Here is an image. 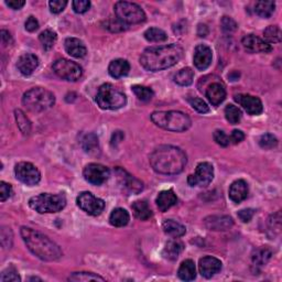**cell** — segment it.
<instances>
[{
	"label": "cell",
	"instance_id": "cell-1",
	"mask_svg": "<svg viewBox=\"0 0 282 282\" xmlns=\"http://www.w3.org/2000/svg\"><path fill=\"white\" fill-rule=\"evenodd\" d=\"M183 49L177 43L146 49L140 56V64L147 71L159 72L176 65L182 59Z\"/></svg>",
	"mask_w": 282,
	"mask_h": 282
},
{
	"label": "cell",
	"instance_id": "cell-2",
	"mask_svg": "<svg viewBox=\"0 0 282 282\" xmlns=\"http://www.w3.org/2000/svg\"><path fill=\"white\" fill-rule=\"evenodd\" d=\"M188 158L185 152L178 147L163 145L159 146L150 156L152 169L160 174L174 176L183 171L187 166Z\"/></svg>",
	"mask_w": 282,
	"mask_h": 282
},
{
	"label": "cell",
	"instance_id": "cell-3",
	"mask_svg": "<svg viewBox=\"0 0 282 282\" xmlns=\"http://www.w3.org/2000/svg\"><path fill=\"white\" fill-rule=\"evenodd\" d=\"M20 234L33 255L44 261H55L62 257L61 248L47 235L30 227H21Z\"/></svg>",
	"mask_w": 282,
	"mask_h": 282
},
{
	"label": "cell",
	"instance_id": "cell-4",
	"mask_svg": "<svg viewBox=\"0 0 282 282\" xmlns=\"http://www.w3.org/2000/svg\"><path fill=\"white\" fill-rule=\"evenodd\" d=\"M151 120L158 127L174 132H182L188 130L192 123L190 117L187 114L178 110L155 111L151 115Z\"/></svg>",
	"mask_w": 282,
	"mask_h": 282
},
{
	"label": "cell",
	"instance_id": "cell-5",
	"mask_svg": "<svg viewBox=\"0 0 282 282\" xmlns=\"http://www.w3.org/2000/svg\"><path fill=\"white\" fill-rule=\"evenodd\" d=\"M22 103L28 110L32 112H41L54 105L55 96L47 88L33 87L25 93L24 97H22Z\"/></svg>",
	"mask_w": 282,
	"mask_h": 282
},
{
	"label": "cell",
	"instance_id": "cell-6",
	"mask_svg": "<svg viewBox=\"0 0 282 282\" xmlns=\"http://www.w3.org/2000/svg\"><path fill=\"white\" fill-rule=\"evenodd\" d=\"M96 103L101 109L116 110L123 107L127 103V97L120 89L112 84L106 83L101 85L96 95Z\"/></svg>",
	"mask_w": 282,
	"mask_h": 282
},
{
	"label": "cell",
	"instance_id": "cell-7",
	"mask_svg": "<svg viewBox=\"0 0 282 282\" xmlns=\"http://www.w3.org/2000/svg\"><path fill=\"white\" fill-rule=\"evenodd\" d=\"M29 205L33 211L40 214L58 213L66 205V197L63 194L41 193L29 200Z\"/></svg>",
	"mask_w": 282,
	"mask_h": 282
},
{
	"label": "cell",
	"instance_id": "cell-8",
	"mask_svg": "<svg viewBox=\"0 0 282 282\" xmlns=\"http://www.w3.org/2000/svg\"><path fill=\"white\" fill-rule=\"evenodd\" d=\"M117 18L125 25L141 24L146 20V14L139 5L129 2H118L115 4Z\"/></svg>",
	"mask_w": 282,
	"mask_h": 282
},
{
	"label": "cell",
	"instance_id": "cell-9",
	"mask_svg": "<svg viewBox=\"0 0 282 282\" xmlns=\"http://www.w3.org/2000/svg\"><path fill=\"white\" fill-rule=\"evenodd\" d=\"M53 71L62 80L69 82L78 81L83 74V70L80 65L66 59L56 60L53 63Z\"/></svg>",
	"mask_w": 282,
	"mask_h": 282
},
{
	"label": "cell",
	"instance_id": "cell-10",
	"mask_svg": "<svg viewBox=\"0 0 282 282\" xmlns=\"http://www.w3.org/2000/svg\"><path fill=\"white\" fill-rule=\"evenodd\" d=\"M77 205L82 211L87 213L88 215L97 216L100 215L105 208V202L93 195L91 192H82L77 196Z\"/></svg>",
	"mask_w": 282,
	"mask_h": 282
},
{
	"label": "cell",
	"instance_id": "cell-11",
	"mask_svg": "<svg viewBox=\"0 0 282 282\" xmlns=\"http://www.w3.org/2000/svg\"><path fill=\"white\" fill-rule=\"evenodd\" d=\"M16 178L26 185L33 187L41 180V173L36 166L30 162H19L15 168Z\"/></svg>",
	"mask_w": 282,
	"mask_h": 282
},
{
	"label": "cell",
	"instance_id": "cell-12",
	"mask_svg": "<svg viewBox=\"0 0 282 282\" xmlns=\"http://www.w3.org/2000/svg\"><path fill=\"white\" fill-rule=\"evenodd\" d=\"M214 179V168L210 162H201L196 167L194 174L188 178L191 187H207Z\"/></svg>",
	"mask_w": 282,
	"mask_h": 282
},
{
	"label": "cell",
	"instance_id": "cell-13",
	"mask_svg": "<svg viewBox=\"0 0 282 282\" xmlns=\"http://www.w3.org/2000/svg\"><path fill=\"white\" fill-rule=\"evenodd\" d=\"M84 179L93 185H100L110 177L109 169L99 163H89L84 169Z\"/></svg>",
	"mask_w": 282,
	"mask_h": 282
},
{
	"label": "cell",
	"instance_id": "cell-14",
	"mask_svg": "<svg viewBox=\"0 0 282 282\" xmlns=\"http://www.w3.org/2000/svg\"><path fill=\"white\" fill-rule=\"evenodd\" d=\"M234 99L249 115L257 116V115H260L263 111V106L261 100L256 97V96H252L249 94H238V95H235Z\"/></svg>",
	"mask_w": 282,
	"mask_h": 282
},
{
	"label": "cell",
	"instance_id": "cell-15",
	"mask_svg": "<svg viewBox=\"0 0 282 282\" xmlns=\"http://www.w3.org/2000/svg\"><path fill=\"white\" fill-rule=\"evenodd\" d=\"M242 47L249 53H269L272 51V47L262 39L255 35H248L242 38Z\"/></svg>",
	"mask_w": 282,
	"mask_h": 282
},
{
	"label": "cell",
	"instance_id": "cell-16",
	"mask_svg": "<svg viewBox=\"0 0 282 282\" xmlns=\"http://www.w3.org/2000/svg\"><path fill=\"white\" fill-rule=\"evenodd\" d=\"M116 176L118 179V182L122 188H125L128 192L133 194H138L144 190V184L138 179L132 177L127 171L122 170L120 168L116 169Z\"/></svg>",
	"mask_w": 282,
	"mask_h": 282
},
{
	"label": "cell",
	"instance_id": "cell-17",
	"mask_svg": "<svg viewBox=\"0 0 282 282\" xmlns=\"http://www.w3.org/2000/svg\"><path fill=\"white\" fill-rule=\"evenodd\" d=\"M213 59V52L210 47L205 46V44H199L194 50V56L193 62L197 70L204 71L212 63Z\"/></svg>",
	"mask_w": 282,
	"mask_h": 282
},
{
	"label": "cell",
	"instance_id": "cell-18",
	"mask_svg": "<svg viewBox=\"0 0 282 282\" xmlns=\"http://www.w3.org/2000/svg\"><path fill=\"white\" fill-rule=\"evenodd\" d=\"M204 225L207 229L215 232H225L233 227L234 221L228 215H212L204 219Z\"/></svg>",
	"mask_w": 282,
	"mask_h": 282
},
{
	"label": "cell",
	"instance_id": "cell-19",
	"mask_svg": "<svg viewBox=\"0 0 282 282\" xmlns=\"http://www.w3.org/2000/svg\"><path fill=\"white\" fill-rule=\"evenodd\" d=\"M199 269L203 277L212 278L222 270V261L212 256L203 257L200 259Z\"/></svg>",
	"mask_w": 282,
	"mask_h": 282
},
{
	"label": "cell",
	"instance_id": "cell-20",
	"mask_svg": "<svg viewBox=\"0 0 282 282\" xmlns=\"http://www.w3.org/2000/svg\"><path fill=\"white\" fill-rule=\"evenodd\" d=\"M39 66L38 56L32 53L22 54L17 62V67L22 75H31Z\"/></svg>",
	"mask_w": 282,
	"mask_h": 282
},
{
	"label": "cell",
	"instance_id": "cell-21",
	"mask_svg": "<svg viewBox=\"0 0 282 282\" xmlns=\"http://www.w3.org/2000/svg\"><path fill=\"white\" fill-rule=\"evenodd\" d=\"M64 48L67 53L76 59L84 58L87 53L85 44L77 38H67L64 42Z\"/></svg>",
	"mask_w": 282,
	"mask_h": 282
},
{
	"label": "cell",
	"instance_id": "cell-22",
	"mask_svg": "<svg viewBox=\"0 0 282 282\" xmlns=\"http://www.w3.org/2000/svg\"><path fill=\"white\" fill-rule=\"evenodd\" d=\"M229 199L234 203L245 201L248 196V184L245 180H236L229 188Z\"/></svg>",
	"mask_w": 282,
	"mask_h": 282
},
{
	"label": "cell",
	"instance_id": "cell-23",
	"mask_svg": "<svg viewBox=\"0 0 282 282\" xmlns=\"http://www.w3.org/2000/svg\"><path fill=\"white\" fill-rule=\"evenodd\" d=\"M157 206L161 212H167L168 210H170L172 206H174L178 203V197L174 193L173 190H165L161 191L159 194L157 196Z\"/></svg>",
	"mask_w": 282,
	"mask_h": 282
},
{
	"label": "cell",
	"instance_id": "cell-24",
	"mask_svg": "<svg viewBox=\"0 0 282 282\" xmlns=\"http://www.w3.org/2000/svg\"><path fill=\"white\" fill-rule=\"evenodd\" d=\"M206 97L213 106H218L226 98V91L222 84L213 83L206 89Z\"/></svg>",
	"mask_w": 282,
	"mask_h": 282
},
{
	"label": "cell",
	"instance_id": "cell-25",
	"mask_svg": "<svg viewBox=\"0 0 282 282\" xmlns=\"http://www.w3.org/2000/svg\"><path fill=\"white\" fill-rule=\"evenodd\" d=\"M129 71H130V65H129L127 60L117 59L110 62L108 66V72L111 77L120 78L122 76H126Z\"/></svg>",
	"mask_w": 282,
	"mask_h": 282
},
{
	"label": "cell",
	"instance_id": "cell-26",
	"mask_svg": "<svg viewBox=\"0 0 282 282\" xmlns=\"http://www.w3.org/2000/svg\"><path fill=\"white\" fill-rule=\"evenodd\" d=\"M184 250V245L180 240H170L166 244V247L163 248L162 256L168 260H177L181 252Z\"/></svg>",
	"mask_w": 282,
	"mask_h": 282
},
{
	"label": "cell",
	"instance_id": "cell-27",
	"mask_svg": "<svg viewBox=\"0 0 282 282\" xmlns=\"http://www.w3.org/2000/svg\"><path fill=\"white\" fill-rule=\"evenodd\" d=\"M163 232H165L168 236L173 237V238H179V237H182L187 233V228L183 226L182 224H180L176 221H172V219H167V221L163 222L162 225Z\"/></svg>",
	"mask_w": 282,
	"mask_h": 282
},
{
	"label": "cell",
	"instance_id": "cell-28",
	"mask_svg": "<svg viewBox=\"0 0 282 282\" xmlns=\"http://www.w3.org/2000/svg\"><path fill=\"white\" fill-rule=\"evenodd\" d=\"M178 275L179 278L183 281L194 280L196 277V269H195L194 261L191 260V259L184 260L178 270Z\"/></svg>",
	"mask_w": 282,
	"mask_h": 282
},
{
	"label": "cell",
	"instance_id": "cell-29",
	"mask_svg": "<svg viewBox=\"0 0 282 282\" xmlns=\"http://www.w3.org/2000/svg\"><path fill=\"white\" fill-rule=\"evenodd\" d=\"M272 257V250L270 249L268 246H261L257 248V249L253 250L251 259L252 262L256 264V266H263L266 264L270 259Z\"/></svg>",
	"mask_w": 282,
	"mask_h": 282
},
{
	"label": "cell",
	"instance_id": "cell-30",
	"mask_svg": "<svg viewBox=\"0 0 282 282\" xmlns=\"http://www.w3.org/2000/svg\"><path fill=\"white\" fill-rule=\"evenodd\" d=\"M129 219H130L129 213L126 210H123V208L118 207L111 212L109 216V223L115 227H123L129 223Z\"/></svg>",
	"mask_w": 282,
	"mask_h": 282
},
{
	"label": "cell",
	"instance_id": "cell-31",
	"mask_svg": "<svg viewBox=\"0 0 282 282\" xmlns=\"http://www.w3.org/2000/svg\"><path fill=\"white\" fill-rule=\"evenodd\" d=\"M131 210L133 212V215L136 216L140 221H147L152 216V211L146 201H136L132 203Z\"/></svg>",
	"mask_w": 282,
	"mask_h": 282
},
{
	"label": "cell",
	"instance_id": "cell-32",
	"mask_svg": "<svg viewBox=\"0 0 282 282\" xmlns=\"http://www.w3.org/2000/svg\"><path fill=\"white\" fill-rule=\"evenodd\" d=\"M82 147L86 154L97 155L99 152V143L97 136L93 132L85 134L82 139Z\"/></svg>",
	"mask_w": 282,
	"mask_h": 282
},
{
	"label": "cell",
	"instance_id": "cell-33",
	"mask_svg": "<svg viewBox=\"0 0 282 282\" xmlns=\"http://www.w3.org/2000/svg\"><path fill=\"white\" fill-rule=\"evenodd\" d=\"M194 71L191 67H184L174 75V82L180 86H189L193 83Z\"/></svg>",
	"mask_w": 282,
	"mask_h": 282
},
{
	"label": "cell",
	"instance_id": "cell-34",
	"mask_svg": "<svg viewBox=\"0 0 282 282\" xmlns=\"http://www.w3.org/2000/svg\"><path fill=\"white\" fill-rule=\"evenodd\" d=\"M274 9L275 4L273 2H258L255 5V14L261 18H270Z\"/></svg>",
	"mask_w": 282,
	"mask_h": 282
},
{
	"label": "cell",
	"instance_id": "cell-35",
	"mask_svg": "<svg viewBox=\"0 0 282 282\" xmlns=\"http://www.w3.org/2000/svg\"><path fill=\"white\" fill-rule=\"evenodd\" d=\"M39 40H40L44 50L49 51L53 48L56 40H58V36H56V33L53 30L47 29L40 33V36H39Z\"/></svg>",
	"mask_w": 282,
	"mask_h": 282
},
{
	"label": "cell",
	"instance_id": "cell-36",
	"mask_svg": "<svg viewBox=\"0 0 282 282\" xmlns=\"http://www.w3.org/2000/svg\"><path fill=\"white\" fill-rule=\"evenodd\" d=\"M144 36L146 40L149 42H163L168 40L167 33L159 28H149Z\"/></svg>",
	"mask_w": 282,
	"mask_h": 282
},
{
	"label": "cell",
	"instance_id": "cell-37",
	"mask_svg": "<svg viewBox=\"0 0 282 282\" xmlns=\"http://www.w3.org/2000/svg\"><path fill=\"white\" fill-rule=\"evenodd\" d=\"M15 116H16V120H17V123H18V127L21 130V132L24 134L30 133L31 122L29 119H28V117L26 116L25 112L20 109H17L15 111Z\"/></svg>",
	"mask_w": 282,
	"mask_h": 282
},
{
	"label": "cell",
	"instance_id": "cell-38",
	"mask_svg": "<svg viewBox=\"0 0 282 282\" xmlns=\"http://www.w3.org/2000/svg\"><path fill=\"white\" fill-rule=\"evenodd\" d=\"M267 43H279L281 41V30L278 26H269L263 31Z\"/></svg>",
	"mask_w": 282,
	"mask_h": 282
},
{
	"label": "cell",
	"instance_id": "cell-39",
	"mask_svg": "<svg viewBox=\"0 0 282 282\" xmlns=\"http://www.w3.org/2000/svg\"><path fill=\"white\" fill-rule=\"evenodd\" d=\"M225 117H226V119L229 123L236 125V123H238L241 119V111L238 107L229 104L226 106V108H225Z\"/></svg>",
	"mask_w": 282,
	"mask_h": 282
},
{
	"label": "cell",
	"instance_id": "cell-40",
	"mask_svg": "<svg viewBox=\"0 0 282 282\" xmlns=\"http://www.w3.org/2000/svg\"><path fill=\"white\" fill-rule=\"evenodd\" d=\"M69 281H105L103 277H100L98 274H95L93 272H74L72 273L69 279Z\"/></svg>",
	"mask_w": 282,
	"mask_h": 282
},
{
	"label": "cell",
	"instance_id": "cell-41",
	"mask_svg": "<svg viewBox=\"0 0 282 282\" xmlns=\"http://www.w3.org/2000/svg\"><path fill=\"white\" fill-rule=\"evenodd\" d=\"M133 94L137 96L138 99L143 101H149L152 97H154V91L151 88L147 86H141V85H133L131 87Z\"/></svg>",
	"mask_w": 282,
	"mask_h": 282
},
{
	"label": "cell",
	"instance_id": "cell-42",
	"mask_svg": "<svg viewBox=\"0 0 282 282\" xmlns=\"http://www.w3.org/2000/svg\"><path fill=\"white\" fill-rule=\"evenodd\" d=\"M259 146L266 150L273 149L278 146V139L272 133H264L259 139Z\"/></svg>",
	"mask_w": 282,
	"mask_h": 282
},
{
	"label": "cell",
	"instance_id": "cell-43",
	"mask_svg": "<svg viewBox=\"0 0 282 282\" xmlns=\"http://www.w3.org/2000/svg\"><path fill=\"white\" fill-rule=\"evenodd\" d=\"M0 281L2 282H7V281L20 282L21 278L18 274V271H17L14 267H9L3 271L2 275H0Z\"/></svg>",
	"mask_w": 282,
	"mask_h": 282
},
{
	"label": "cell",
	"instance_id": "cell-44",
	"mask_svg": "<svg viewBox=\"0 0 282 282\" xmlns=\"http://www.w3.org/2000/svg\"><path fill=\"white\" fill-rule=\"evenodd\" d=\"M126 27H127V25L123 24V22H121L118 18L108 19L105 22V28L111 32L123 31V30H126Z\"/></svg>",
	"mask_w": 282,
	"mask_h": 282
},
{
	"label": "cell",
	"instance_id": "cell-45",
	"mask_svg": "<svg viewBox=\"0 0 282 282\" xmlns=\"http://www.w3.org/2000/svg\"><path fill=\"white\" fill-rule=\"evenodd\" d=\"M268 226L270 232H277V234H280L281 229V213L278 212L275 213L274 215L270 216L268 219Z\"/></svg>",
	"mask_w": 282,
	"mask_h": 282
},
{
	"label": "cell",
	"instance_id": "cell-46",
	"mask_svg": "<svg viewBox=\"0 0 282 282\" xmlns=\"http://www.w3.org/2000/svg\"><path fill=\"white\" fill-rule=\"evenodd\" d=\"M190 104L196 111L201 112V114H206V112L210 111V107H208L205 101L201 98H197V97L192 98L190 99Z\"/></svg>",
	"mask_w": 282,
	"mask_h": 282
},
{
	"label": "cell",
	"instance_id": "cell-47",
	"mask_svg": "<svg viewBox=\"0 0 282 282\" xmlns=\"http://www.w3.org/2000/svg\"><path fill=\"white\" fill-rule=\"evenodd\" d=\"M221 26H222V29L225 32H228V33L236 31L237 27H238L237 22L233 18H230V17H223V19L221 21Z\"/></svg>",
	"mask_w": 282,
	"mask_h": 282
},
{
	"label": "cell",
	"instance_id": "cell-48",
	"mask_svg": "<svg viewBox=\"0 0 282 282\" xmlns=\"http://www.w3.org/2000/svg\"><path fill=\"white\" fill-rule=\"evenodd\" d=\"M2 245L4 248H11L13 246V232H11V229L8 227H3L2 229Z\"/></svg>",
	"mask_w": 282,
	"mask_h": 282
},
{
	"label": "cell",
	"instance_id": "cell-49",
	"mask_svg": "<svg viewBox=\"0 0 282 282\" xmlns=\"http://www.w3.org/2000/svg\"><path fill=\"white\" fill-rule=\"evenodd\" d=\"M213 138L215 143L222 147H227L230 145V140L228 134L225 133L223 130H215L213 134Z\"/></svg>",
	"mask_w": 282,
	"mask_h": 282
},
{
	"label": "cell",
	"instance_id": "cell-50",
	"mask_svg": "<svg viewBox=\"0 0 282 282\" xmlns=\"http://www.w3.org/2000/svg\"><path fill=\"white\" fill-rule=\"evenodd\" d=\"M73 10L75 11L76 14H84L91 7V3L88 0H75V2L72 3Z\"/></svg>",
	"mask_w": 282,
	"mask_h": 282
},
{
	"label": "cell",
	"instance_id": "cell-51",
	"mask_svg": "<svg viewBox=\"0 0 282 282\" xmlns=\"http://www.w3.org/2000/svg\"><path fill=\"white\" fill-rule=\"evenodd\" d=\"M50 10L52 14H60L65 9L67 6L66 0H52L49 3Z\"/></svg>",
	"mask_w": 282,
	"mask_h": 282
},
{
	"label": "cell",
	"instance_id": "cell-52",
	"mask_svg": "<svg viewBox=\"0 0 282 282\" xmlns=\"http://www.w3.org/2000/svg\"><path fill=\"white\" fill-rule=\"evenodd\" d=\"M253 215H255V210H252V208H245V210H241L237 214V216L242 223H249Z\"/></svg>",
	"mask_w": 282,
	"mask_h": 282
},
{
	"label": "cell",
	"instance_id": "cell-53",
	"mask_svg": "<svg viewBox=\"0 0 282 282\" xmlns=\"http://www.w3.org/2000/svg\"><path fill=\"white\" fill-rule=\"evenodd\" d=\"M11 192H13V189H11L10 184L4 181L0 182V200H2V202H5L8 199L11 195Z\"/></svg>",
	"mask_w": 282,
	"mask_h": 282
},
{
	"label": "cell",
	"instance_id": "cell-54",
	"mask_svg": "<svg viewBox=\"0 0 282 282\" xmlns=\"http://www.w3.org/2000/svg\"><path fill=\"white\" fill-rule=\"evenodd\" d=\"M25 26H26L27 31H29V32L37 31L39 29V21L33 16H30L29 18L27 19Z\"/></svg>",
	"mask_w": 282,
	"mask_h": 282
},
{
	"label": "cell",
	"instance_id": "cell-55",
	"mask_svg": "<svg viewBox=\"0 0 282 282\" xmlns=\"http://www.w3.org/2000/svg\"><path fill=\"white\" fill-rule=\"evenodd\" d=\"M244 139H245V133L241 130H237V129L230 133V136H229L230 144H234V145L240 144Z\"/></svg>",
	"mask_w": 282,
	"mask_h": 282
},
{
	"label": "cell",
	"instance_id": "cell-56",
	"mask_svg": "<svg viewBox=\"0 0 282 282\" xmlns=\"http://www.w3.org/2000/svg\"><path fill=\"white\" fill-rule=\"evenodd\" d=\"M6 5L14 10H19L26 5L25 0H7Z\"/></svg>",
	"mask_w": 282,
	"mask_h": 282
},
{
	"label": "cell",
	"instance_id": "cell-57",
	"mask_svg": "<svg viewBox=\"0 0 282 282\" xmlns=\"http://www.w3.org/2000/svg\"><path fill=\"white\" fill-rule=\"evenodd\" d=\"M2 42L4 46H8V44L13 43V38H11V35L6 30H2Z\"/></svg>",
	"mask_w": 282,
	"mask_h": 282
},
{
	"label": "cell",
	"instance_id": "cell-58",
	"mask_svg": "<svg viewBox=\"0 0 282 282\" xmlns=\"http://www.w3.org/2000/svg\"><path fill=\"white\" fill-rule=\"evenodd\" d=\"M208 33V29L205 25H199V28H197V35L201 38H204L207 36Z\"/></svg>",
	"mask_w": 282,
	"mask_h": 282
}]
</instances>
